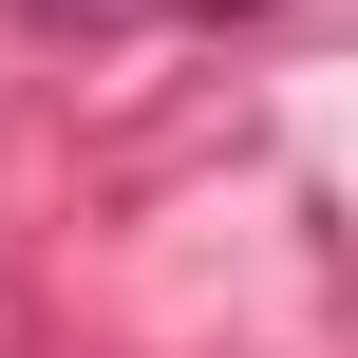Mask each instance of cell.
Instances as JSON below:
<instances>
[{
	"mask_svg": "<svg viewBox=\"0 0 358 358\" xmlns=\"http://www.w3.org/2000/svg\"><path fill=\"white\" fill-rule=\"evenodd\" d=\"M19 38H132V19H189V0H0Z\"/></svg>",
	"mask_w": 358,
	"mask_h": 358,
	"instance_id": "cell-1",
	"label": "cell"
},
{
	"mask_svg": "<svg viewBox=\"0 0 358 358\" xmlns=\"http://www.w3.org/2000/svg\"><path fill=\"white\" fill-rule=\"evenodd\" d=\"M189 19H264V0H189Z\"/></svg>",
	"mask_w": 358,
	"mask_h": 358,
	"instance_id": "cell-2",
	"label": "cell"
}]
</instances>
